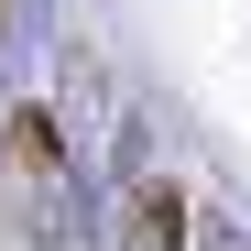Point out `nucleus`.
<instances>
[{"mask_svg": "<svg viewBox=\"0 0 251 251\" xmlns=\"http://www.w3.org/2000/svg\"><path fill=\"white\" fill-rule=\"evenodd\" d=\"M0 186L33 207V229L55 219V186H66V131H55L44 109H11V120H0Z\"/></svg>", "mask_w": 251, "mask_h": 251, "instance_id": "nucleus-1", "label": "nucleus"}, {"mask_svg": "<svg viewBox=\"0 0 251 251\" xmlns=\"http://www.w3.org/2000/svg\"><path fill=\"white\" fill-rule=\"evenodd\" d=\"M131 219H142V251H175V240H186V207H175V186H164V197L142 186V207H131Z\"/></svg>", "mask_w": 251, "mask_h": 251, "instance_id": "nucleus-2", "label": "nucleus"}]
</instances>
